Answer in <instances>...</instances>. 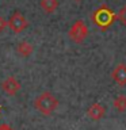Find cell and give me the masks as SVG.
I'll return each instance as SVG.
<instances>
[{"mask_svg": "<svg viewBox=\"0 0 126 130\" xmlns=\"http://www.w3.org/2000/svg\"><path fill=\"white\" fill-rule=\"evenodd\" d=\"M113 80L119 85H126V65L125 64H118L111 73Z\"/></svg>", "mask_w": 126, "mask_h": 130, "instance_id": "obj_6", "label": "cell"}, {"mask_svg": "<svg viewBox=\"0 0 126 130\" xmlns=\"http://www.w3.org/2000/svg\"><path fill=\"white\" fill-rule=\"evenodd\" d=\"M41 8L46 14H53L58 8V0H41Z\"/></svg>", "mask_w": 126, "mask_h": 130, "instance_id": "obj_9", "label": "cell"}, {"mask_svg": "<svg viewBox=\"0 0 126 130\" xmlns=\"http://www.w3.org/2000/svg\"><path fill=\"white\" fill-rule=\"evenodd\" d=\"M2 89L7 93V95L14 96V95H16V93L19 92V89H20V83H19L18 80H16V77L10 76V77H7V79L2 83Z\"/></svg>", "mask_w": 126, "mask_h": 130, "instance_id": "obj_5", "label": "cell"}, {"mask_svg": "<svg viewBox=\"0 0 126 130\" xmlns=\"http://www.w3.org/2000/svg\"><path fill=\"white\" fill-rule=\"evenodd\" d=\"M117 19L119 20V22H121V23L126 27V6H125V7L119 11V14L117 15Z\"/></svg>", "mask_w": 126, "mask_h": 130, "instance_id": "obj_11", "label": "cell"}, {"mask_svg": "<svg viewBox=\"0 0 126 130\" xmlns=\"http://www.w3.org/2000/svg\"><path fill=\"white\" fill-rule=\"evenodd\" d=\"M113 104H114V107H115L119 112L126 111V96H125V95H119V96H117L115 99H114Z\"/></svg>", "mask_w": 126, "mask_h": 130, "instance_id": "obj_10", "label": "cell"}, {"mask_svg": "<svg viewBox=\"0 0 126 130\" xmlns=\"http://www.w3.org/2000/svg\"><path fill=\"white\" fill-rule=\"evenodd\" d=\"M0 130H14L12 126H10L8 123H2L0 125Z\"/></svg>", "mask_w": 126, "mask_h": 130, "instance_id": "obj_13", "label": "cell"}, {"mask_svg": "<svg viewBox=\"0 0 126 130\" xmlns=\"http://www.w3.org/2000/svg\"><path fill=\"white\" fill-rule=\"evenodd\" d=\"M34 106L42 115H52L58 107V99L52 92L45 91L35 98Z\"/></svg>", "mask_w": 126, "mask_h": 130, "instance_id": "obj_2", "label": "cell"}, {"mask_svg": "<svg viewBox=\"0 0 126 130\" xmlns=\"http://www.w3.org/2000/svg\"><path fill=\"white\" fill-rule=\"evenodd\" d=\"M104 114H106V110L100 103H93V104L89 106L88 110H87V115L93 121L102 119V118L104 117Z\"/></svg>", "mask_w": 126, "mask_h": 130, "instance_id": "obj_7", "label": "cell"}, {"mask_svg": "<svg viewBox=\"0 0 126 130\" xmlns=\"http://www.w3.org/2000/svg\"><path fill=\"white\" fill-rule=\"evenodd\" d=\"M88 27L83 20H76L75 23L72 24V27L69 28L68 35L73 42L76 43H81L83 41L88 37Z\"/></svg>", "mask_w": 126, "mask_h": 130, "instance_id": "obj_3", "label": "cell"}, {"mask_svg": "<svg viewBox=\"0 0 126 130\" xmlns=\"http://www.w3.org/2000/svg\"><path fill=\"white\" fill-rule=\"evenodd\" d=\"M91 20L95 26H98L102 31H106L111 27V24L117 20V14L107 6H100L96 8L91 15Z\"/></svg>", "mask_w": 126, "mask_h": 130, "instance_id": "obj_1", "label": "cell"}, {"mask_svg": "<svg viewBox=\"0 0 126 130\" xmlns=\"http://www.w3.org/2000/svg\"><path fill=\"white\" fill-rule=\"evenodd\" d=\"M73 2H77V3H80V2H81V0H73Z\"/></svg>", "mask_w": 126, "mask_h": 130, "instance_id": "obj_14", "label": "cell"}, {"mask_svg": "<svg viewBox=\"0 0 126 130\" xmlns=\"http://www.w3.org/2000/svg\"><path fill=\"white\" fill-rule=\"evenodd\" d=\"M8 27V20L3 16H0V31H4Z\"/></svg>", "mask_w": 126, "mask_h": 130, "instance_id": "obj_12", "label": "cell"}, {"mask_svg": "<svg viewBox=\"0 0 126 130\" xmlns=\"http://www.w3.org/2000/svg\"><path fill=\"white\" fill-rule=\"evenodd\" d=\"M33 52H34V47H33V45L28 43L27 41H22V42H19L18 46H16V53H18L20 57H30Z\"/></svg>", "mask_w": 126, "mask_h": 130, "instance_id": "obj_8", "label": "cell"}, {"mask_svg": "<svg viewBox=\"0 0 126 130\" xmlns=\"http://www.w3.org/2000/svg\"><path fill=\"white\" fill-rule=\"evenodd\" d=\"M8 27L11 28L12 32L19 34V32H22L23 30H26L28 27V20L26 19V16H24L22 12L15 11L14 14L10 16V19H8Z\"/></svg>", "mask_w": 126, "mask_h": 130, "instance_id": "obj_4", "label": "cell"}, {"mask_svg": "<svg viewBox=\"0 0 126 130\" xmlns=\"http://www.w3.org/2000/svg\"><path fill=\"white\" fill-rule=\"evenodd\" d=\"M0 111H2V106H0Z\"/></svg>", "mask_w": 126, "mask_h": 130, "instance_id": "obj_15", "label": "cell"}]
</instances>
